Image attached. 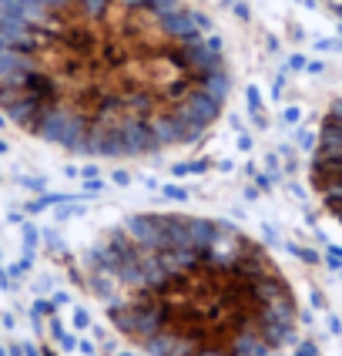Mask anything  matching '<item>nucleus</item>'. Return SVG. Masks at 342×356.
<instances>
[{
  "label": "nucleus",
  "mask_w": 342,
  "mask_h": 356,
  "mask_svg": "<svg viewBox=\"0 0 342 356\" xmlns=\"http://www.w3.org/2000/svg\"><path fill=\"white\" fill-rule=\"evenodd\" d=\"M84 282L151 356H275L299 323L275 259L201 216L144 212L111 225L84 256Z\"/></svg>",
  "instance_id": "nucleus-2"
},
{
  "label": "nucleus",
  "mask_w": 342,
  "mask_h": 356,
  "mask_svg": "<svg viewBox=\"0 0 342 356\" xmlns=\"http://www.w3.org/2000/svg\"><path fill=\"white\" fill-rule=\"evenodd\" d=\"M228 58L188 0H0V111L87 159L198 141L228 101Z\"/></svg>",
  "instance_id": "nucleus-1"
},
{
  "label": "nucleus",
  "mask_w": 342,
  "mask_h": 356,
  "mask_svg": "<svg viewBox=\"0 0 342 356\" xmlns=\"http://www.w3.org/2000/svg\"><path fill=\"white\" fill-rule=\"evenodd\" d=\"M322 3H325V7H329L336 17H342V0H322Z\"/></svg>",
  "instance_id": "nucleus-4"
},
{
  "label": "nucleus",
  "mask_w": 342,
  "mask_h": 356,
  "mask_svg": "<svg viewBox=\"0 0 342 356\" xmlns=\"http://www.w3.org/2000/svg\"><path fill=\"white\" fill-rule=\"evenodd\" d=\"M312 188L325 212L342 225V98L322 118L312 152Z\"/></svg>",
  "instance_id": "nucleus-3"
}]
</instances>
